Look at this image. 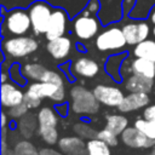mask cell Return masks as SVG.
Segmentation results:
<instances>
[{
	"label": "cell",
	"mask_w": 155,
	"mask_h": 155,
	"mask_svg": "<svg viewBox=\"0 0 155 155\" xmlns=\"http://www.w3.org/2000/svg\"><path fill=\"white\" fill-rule=\"evenodd\" d=\"M70 110L76 115H94L98 113L101 107V103L96 98L93 91L80 85H74L70 88Z\"/></svg>",
	"instance_id": "obj_1"
},
{
	"label": "cell",
	"mask_w": 155,
	"mask_h": 155,
	"mask_svg": "<svg viewBox=\"0 0 155 155\" xmlns=\"http://www.w3.org/2000/svg\"><path fill=\"white\" fill-rule=\"evenodd\" d=\"M39 47V42L27 35L11 36L2 41V50L7 57L11 58H23L34 53Z\"/></svg>",
	"instance_id": "obj_2"
},
{
	"label": "cell",
	"mask_w": 155,
	"mask_h": 155,
	"mask_svg": "<svg viewBox=\"0 0 155 155\" xmlns=\"http://www.w3.org/2000/svg\"><path fill=\"white\" fill-rule=\"evenodd\" d=\"M126 45L127 41L124 35L122 28H119L117 25H111L104 29L97 35L94 40V46L97 47V50L102 52L119 51L124 48Z\"/></svg>",
	"instance_id": "obj_3"
},
{
	"label": "cell",
	"mask_w": 155,
	"mask_h": 155,
	"mask_svg": "<svg viewBox=\"0 0 155 155\" xmlns=\"http://www.w3.org/2000/svg\"><path fill=\"white\" fill-rule=\"evenodd\" d=\"M4 16V28L12 36L25 35L31 29L29 12L23 8H13Z\"/></svg>",
	"instance_id": "obj_4"
},
{
	"label": "cell",
	"mask_w": 155,
	"mask_h": 155,
	"mask_svg": "<svg viewBox=\"0 0 155 155\" xmlns=\"http://www.w3.org/2000/svg\"><path fill=\"white\" fill-rule=\"evenodd\" d=\"M29 17L31 21V29L35 35H45L53 8L45 1H35L30 5L29 10Z\"/></svg>",
	"instance_id": "obj_5"
},
{
	"label": "cell",
	"mask_w": 155,
	"mask_h": 155,
	"mask_svg": "<svg viewBox=\"0 0 155 155\" xmlns=\"http://www.w3.org/2000/svg\"><path fill=\"white\" fill-rule=\"evenodd\" d=\"M99 21L94 16H84L80 13L73 22V30L78 39L90 40L99 31Z\"/></svg>",
	"instance_id": "obj_6"
},
{
	"label": "cell",
	"mask_w": 155,
	"mask_h": 155,
	"mask_svg": "<svg viewBox=\"0 0 155 155\" xmlns=\"http://www.w3.org/2000/svg\"><path fill=\"white\" fill-rule=\"evenodd\" d=\"M93 93L101 104L111 108H119V105L125 98V94L121 88L104 84L96 85L93 88Z\"/></svg>",
	"instance_id": "obj_7"
},
{
	"label": "cell",
	"mask_w": 155,
	"mask_h": 155,
	"mask_svg": "<svg viewBox=\"0 0 155 155\" xmlns=\"http://www.w3.org/2000/svg\"><path fill=\"white\" fill-rule=\"evenodd\" d=\"M121 28L126 38L127 45H131V46H136L137 44L147 40L151 31L150 24L145 21L127 22Z\"/></svg>",
	"instance_id": "obj_8"
},
{
	"label": "cell",
	"mask_w": 155,
	"mask_h": 155,
	"mask_svg": "<svg viewBox=\"0 0 155 155\" xmlns=\"http://www.w3.org/2000/svg\"><path fill=\"white\" fill-rule=\"evenodd\" d=\"M121 142L132 149H151L155 145V139L147 137L134 126H128L120 136Z\"/></svg>",
	"instance_id": "obj_9"
},
{
	"label": "cell",
	"mask_w": 155,
	"mask_h": 155,
	"mask_svg": "<svg viewBox=\"0 0 155 155\" xmlns=\"http://www.w3.org/2000/svg\"><path fill=\"white\" fill-rule=\"evenodd\" d=\"M67 24H68L67 12L62 8H53L47 30L45 33V38L47 39V41L63 36L67 30Z\"/></svg>",
	"instance_id": "obj_10"
},
{
	"label": "cell",
	"mask_w": 155,
	"mask_h": 155,
	"mask_svg": "<svg viewBox=\"0 0 155 155\" xmlns=\"http://www.w3.org/2000/svg\"><path fill=\"white\" fill-rule=\"evenodd\" d=\"M0 94H1V105L7 109L17 104H21L24 101V92L12 80L1 84Z\"/></svg>",
	"instance_id": "obj_11"
},
{
	"label": "cell",
	"mask_w": 155,
	"mask_h": 155,
	"mask_svg": "<svg viewBox=\"0 0 155 155\" xmlns=\"http://www.w3.org/2000/svg\"><path fill=\"white\" fill-rule=\"evenodd\" d=\"M150 102L149 93L144 92H130L125 96L122 103L119 105V111L121 113H133L139 109L145 108Z\"/></svg>",
	"instance_id": "obj_12"
},
{
	"label": "cell",
	"mask_w": 155,
	"mask_h": 155,
	"mask_svg": "<svg viewBox=\"0 0 155 155\" xmlns=\"http://www.w3.org/2000/svg\"><path fill=\"white\" fill-rule=\"evenodd\" d=\"M71 47H73V42L70 38L65 35L59 36L53 40H48L46 44L47 52L51 54V57H53L57 61H62L67 58L71 52Z\"/></svg>",
	"instance_id": "obj_13"
},
{
	"label": "cell",
	"mask_w": 155,
	"mask_h": 155,
	"mask_svg": "<svg viewBox=\"0 0 155 155\" xmlns=\"http://www.w3.org/2000/svg\"><path fill=\"white\" fill-rule=\"evenodd\" d=\"M71 71L74 75L91 79L98 75L99 65L96 61L88 57H80L71 63Z\"/></svg>",
	"instance_id": "obj_14"
},
{
	"label": "cell",
	"mask_w": 155,
	"mask_h": 155,
	"mask_svg": "<svg viewBox=\"0 0 155 155\" xmlns=\"http://www.w3.org/2000/svg\"><path fill=\"white\" fill-rule=\"evenodd\" d=\"M57 144L64 155H82L86 151V142L79 136L62 137Z\"/></svg>",
	"instance_id": "obj_15"
},
{
	"label": "cell",
	"mask_w": 155,
	"mask_h": 155,
	"mask_svg": "<svg viewBox=\"0 0 155 155\" xmlns=\"http://www.w3.org/2000/svg\"><path fill=\"white\" fill-rule=\"evenodd\" d=\"M61 88H64V86H57L52 82H44V81H35V82H31L25 93L38 98V99H44V98H52L54 96V93L61 90Z\"/></svg>",
	"instance_id": "obj_16"
},
{
	"label": "cell",
	"mask_w": 155,
	"mask_h": 155,
	"mask_svg": "<svg viewBox=\"0 0 155 155\" xmlns=\"http://www.w3.org/2000/svg\"><path fill=\"white\" fill-rule=\"evenodd\" d=\"M124 86L128 92H144L149 93L151 92L154 87V80L148 79L142 75L137 74H130L124 80Z\"/></svg>",
	"instance_id": "obj_17"
},
{
	"label": "cell",
	"mask_w": 155,
	"mask_h": 155,
	"mask_svg": "<svg viewBox=\"0 0 155 155\" xmlns=\"http://www.w3.org/2000/svg\"><path fill=\"white\" fill-rule=\"evenodd\" d=\"M36 114H38V122H39V127H38V132H36L38 136L46 130L57 127V125H58V115L57 114L58 113L52 107H48V105L42 107Z\"/></svg>",
	"instance_id": "obj_18"
},
{
	"label": "cell",
	"mask_w": 155,
	"mask_h": 155,
	"mask_svg": "<svg viewBox=\"0 0 155 155\" xmlns=\"http://www.w3.org/2000/svg\"><path fill=\"white\" fill-rule=\"evenodd\" d=\"M38 114H34L33 111H28L17 122V132L25 139H30L38 132Z\"/></svg>",
	"instance_id": "obj_19"
},
{
	"label": "cell",
	"mask_w": 155,
	"mask_h": 155,
	"mask_svg": "<svg viewBox=\"0 0 155 155\" xmlns=\"http://www.w3.org/2000/svg\"><path fill=\"white\" fill-rule=\"evenodd\" d=\"M131 73L145 76L148 79H155V62L140 58V57H134L131 61Z\"/></svg>",
	"instance_id": "obj_20"
},
{
	"label": "cell",
	"mask_w": 155,
	"mask_h": 155,
	"mask_svg": "<svg viewBox=\"0 0 155 155\" xmlns=\"http://www.w3.org/2000/svg\"><path fill=\"white\" fill-rule=\"evenodd\" d=\"M128 127V119L122 114H109L105 117V128L114 132L116 136H121V133Z\"/></svg>",
	"instance_id": "obj_21"
},
{
	"label": "cell",
	"mask_w": 155,
	"mask_h": 155,
	"mask_svg": "<svg viewBox=\"0 0 155 155\" xmlns=\"http://www.w3.org/2000/svg\"><path fill=\"white\" fill-rule=\"evenodd\" d=\"M133 56L155 62V40L147 39L133 47Z\"/></svg>",
	"instance_id": "obj_22"
},
{
	"label": "cell",
	"mask_w": 155,
	"mask_h": 155,
	"mask_svg": "<svg viewBox=\"0 0 155 155\" xmlns=\"http://www.w3.org/2000/svg\"><path fill=\"white\" fill-rule=\"evenodd\" d=\"M82 155H111L110 145L99 138H92L86 142V151Z\"/></svg>",
	"instance_id": "obj_23"
},
{
	"label": "cell",
	"mask_w": 155,
	"mask_h": 155,
	"mask_svg": "<svg viewBox=\"0 0 155 155\" xmlns=\"http://www.w3.org/2000/svg\"><path fill=\"white\" fill-rule=\"evenodd\" d=\"M125 54H116V56H110L107 62H105V70L107 73L116 81H121L122 80V76H121V64L125 59Z\"/></svg>",
	"instance_id": "obj_24"
},
{
	"label": "cell",
	"mask_w": 155,
	"mask_h": 155,
	"mask_svg": "<svg viewBox=\"0 0 155 155\" xmlns=\"http://www.w3.org/2000/svg\"><path fill=\"white\" fill-rule=\"evenodd\" d=\"M46 70L47 68L40 63H25L22 67L23 75L28 80H31V81H41Z\"/></svg>",
	"instance_id": "obj_25"
},
{
	"label": "cell",
	"mask_w": 155,
	"mask_h": 155,
	"mask_svg": "<svg viewBox=\"0 0 155 155\" xmlns=\"http://www.w3.org/2000/svg\"><path fill=\"white\" fill-rule=\"evenodd\" d=\"M13 150L16 155H39V150L29 139H19L15 143Z\"/></svg>",
	"instance_id": "obj_26"
},
{
	"label": "cell",
	"mask_w": 155,
	"mask_h": 155,
	"mask_svg": "<svg viewBox=\"0 0 155 155\" xmlns=\"http://www.w3.org/2000/svg\"><path fill=\"white\" fill-rule=\"evenodd\" d=\"M73 131L76 133V136L84 138L85 140L92 139V138H97V133L98 131H96L91 125L86 124V122H76L73 126Z\"/></svg>",
	"instance_id": "obj_27"
},
{
	"label": "cell",
	"mask_w": 155,
	"mask_h": 155,
	"mask_svg": "<svg viewBox=\"0 0 155 155\" xmlns=\"http://www.w3.org/2000/svg\"><path fill=\"white\" fill-rule=\"evenodd\" d=\"M133 126L138 128L142 133H144L147 137L155 139V121L145 120L144 117H142V119H137Z\"/></svg>",
	"instance_id": "obj_28"
},
{
	"label": "cell",
	"mask_w": 155,
	"mask_h": 155,
	"mask_svg": "<svg viewBox=\"0 0 155 155\" xmlns=\"http://www.w3.org/2000/svg\"><path fill=\"white\" fill-rule=\"evenodd\" d=\"M8 74H10V79L13 82H16L18 86H24L28 81V79L22 73V67H19V64H17V63H15L10 67Z\"/></svg>",
	"instance_id": "obj_29"
},
{
	"label": "cell",
	"mask_w": 155,
	"mask_h": 155,
	"mask_svg": "<svg viewBox=\"0 0 155 155\" xmlns=\"http://www.w3.org/2000/svg\"><path fill=\"white\" fill-rule=\"evenodd\" d=\"M41 81L44 82H52L57 86H64L65 84V80L63 78V75L59 73V71H56V70H52V69H47L45 75L42 76Z\"/></svg>",
	"instance_id": "obj_30"
},
{
	"label": "cell",
	"mask_w": 155,
	"mask_h": 155,
	"mask_svg": "<svg viewBox=\"0 0 155 155\" xmlns=\"http://www.w3.org/2000/svg\"><path fill=\"white\" fill-rule=\"evenodd\" d=\"M117 137H119V136H116L114 132L109 131V130L105 128V127H104L103 130H99L98 133H97V138H99L101 140L105 142V143L109 144L110 147H115V145L119 144Z\"/></svg>",
	"instance_id": "obj_31"
},
{
	"label": "cell",
	"mask_w": 155,
	"mask_h": 155,
	"mask_svg": "<svg viewBox=\"0 0 155 155\" xmlns=\"http://www.w3.org/2000/svg\"><path fill=\"white\" fill-rule=\"evenodd\" d=\"M28 111H29V108H28V107L25 105V103L23 102V103H21V104H17V105L10 108L8 111H7V115H8V117L12 119V120H19V119L23 117Z\"/></svg>",
	"instance_id": "obj_32"
},
{
	"label": "cell",
	"mask_w": 155,
	"mask_h": 155,
	"mask_svg": "<svg viewBox=\"0 0 155 155\" xmlns=\"http://www.w3.org/2000/svg\"><path fill=\"white\" fill-rule=\"evenodd\" d=\"M39 136H40V137L42 138V140H44L46 144H48V145H54V144H57L58 140H59V134H58L57 127H56V128H51V130H46V131L41 132Z\"/></svg>",
	"instance_id": "obj_33"
},
{
	"label": "cell",
	"mask_w": 155,
	"mask_h": 155,
	"mask_svg": "<svg viewBox=\"0 0 155 155\" xmlns=\"http://www.w3.org/2000/svg\"><path fill=\"white\" fill-rule=\"evenodd\" d=\"M23 102H24L25 105L29 108V110L36 109V108H39L40 104H41V99H38V98H35V97H33V96H30V94H28V93H25V92H24V101H23Z\"/></svg>",
	"instance_id": "obj_34"
},
{
	"label": "cell",
	"mask_w": 155,
	"mask_h": 155,
	"mask_svg": "<svg viewBox=\"0 0 155 155\" xmlns=\"http://www.w3.org/2000/svg\"><path fill=\"white\" fill-rule=\"evenodd\" d=\"M142 116L145 119V120H151V121H155V104H150V105H147L142 113Z\"/></svg>",
	"instance_id": "obj_35"
},
{
	"label": "cell",
	"mask_w": 155,
	"mask_h": 155,
	"mask_svg": "<svg viewBox=\"0 0 155 155\" xmlns=\"http://www.w3.org/2000/svg\"><path fill=\"white\" fill-rule=\"evenodd\" d=\"M99 7H101V2L99 0H90L87 6L85 7V10L90 13V15H96L98 11H99Z\"/></svg>",
	"instance_id": "obj_36"
},
{
	"label": "cell",
	"mask_w": 155,
	"mask_h": 155,
	"mask_svg": "<svg viewBox=\"0 0 155 155\" xmlns=\"http://www.w3.org/2000/svg\"><path fill=\"white\" fill-rule=\"evenodd\" d=\"M39 155H64L61 150L53 148H42L39 150Z\"/></svg>",
	"instance_id": "obj_37"
},
{
	"label": "cell",
	"mask_w": 155,
	"mask_h": 155,
	"mask_svg": "<svg viewBox=\"0 0 155 155\" xmlns=\"http://www.w3.org/2000/svg\"><path fill=\"white\" fill-rule=\"evenodd\" d=\"M68 109H69L68 103H64V102L57 104V107H56V111H57L58 115H61V116H65V115H68Z\"/></svg>",
	"instance_id": "obj_38"
},
{
	"label": "cell",
	"mask_w": 155,
	"mask_h": 155,
	"mask_svg": "<svg viewBox=\"0 0 155 155\" xmlns=\"http://www.w3.org/2000/svg\"><path fill=\"white\" fill-rule=\"evenodd\" d=\"M149 21H150V23H151V25H153V28H151V34H153L154 38H155V6L151 8V11H150V13H149Z\"/></svg>",
	"instance_id": "obj_39"
},
{
	"label": "cell",
	"mask_w": 155,
	"mask_h": 155,
	"mask_svg": "<svg viewBox=\"0 0 155 155\" xmlns=\"http://www.w3.org/2000/svg\"><path fill=\"white\" fill-rule=\"evenodd\" d=\"M7 116H8V115H7L5 111L1 113V127H6V126H7V124H8Z\"/></svg>",
	"instance_id": "obj_40"
},
{
	"label": "cell",
	"mask_w": 155,
	"mask_h": 155,
	"mask_svg": "<svg viewBox=\"0 0 155 155\" xmlns=\"http://www.w3.org/2000/svg\"><path fill=\"white\" fill-rule=\"evenodd\" d=\"M1 155H16V153H15V150H13V148H7V149H5V150H1Z\"/></svg>",
	"instance_id": "obj_41"
},
{
	"label": "cell",
	"mask_w": 155,
	"mask_h": 155,
	"mask_svg": "<svg viewBox=\"0 0 155 155\" xmlns=\"http://www.w3.org/2000/svg\"><path fill=\"white\" fill-rule=\"evenodd\" d=\"M133 4H134V0H124V7H125V11H126V8H131V7H133Z\"/></svg>",
	"instance_id": "obj_42"
},
{
	"label": "cell",
	"mask_w": 155,
	"mask_h": 155,
	"mask_svg": "<svg viewBox=\"0 0 155 155\" xmlns=\"http://www.w3.org/2000/svg\"><path fill=\"white\" fill-rule=\"evenodd\" d=\"M10 78V74H7L6 71H2L1 73V84L4 82H7V79Z\"/></svg>",
	"instance_id": "obj_43"
},
{
	"label": "cell",
	"mask_w": 155,
	"mask_h": 155,
	"mask_svg": "<svg viewBox=\"0 0 155 155\" xmlns=\"http://www.w3.org/2000/svg\"><path fill=\"white\" fill-rule=\"evenodd\" d=\"M148 155H155V145H154V147L150 149V153H149Z\"/></svg>",
	"instance_id": "obj_44"
}]
</instances>
